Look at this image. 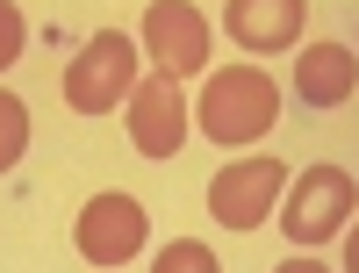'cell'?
<instances>
[{
	"label": "cell",
	"mask_w": 359,
	"mask_h": 273,
	"mask_svg": "<svg viewBox=\"0 0 359 273\" xmlns=\"http://www.w3.org/2000/svg\"><path fill=\"white\" fill-rule=\"evenodd\" d=\"M151 273H216V252L201 237H172V245L151 259Z\"/></svg>",
	"instance_id": "30bf717a"
},
{
	"label": "cell",
	"mask_w": 359,
	"mask_h": 273,
	"mask_svg": "<svg viewBox=\"0 0 359 273\" xmlns=\"http://www.w3.org/2000/svg\"><path fill=\"white\" fill-rule=\"evenodd\" d=\"M302 0H230L223 8V29L245 51H287L294 36H302Z\"/></svg>",
	"instance_id": "ba28073f"
},
{
	"label": "cell",
	"mask_w": 359,
	"mask_h": 273,
	"mask_svg": "<svg viewBox=\"0 0 359 273\" xmlns=\"http://www.w3.org/2000/svg\"><path fill=\"white\" fill-rule=\"evenodd\" d=\"M359 208V187L345 166H309L302 180L287 187V237L294 245H323V237H338Z\"/></svg>",
	"instance_id": "277c9868"
},
{
	"label": "cell",
	"mask_w": 359,
	"mask_h": 273,
	"mask_svg": "<svg viewBox=\"0 0 359 273\" xmlns=\"http://www.w3.org/2000/svg\"><path fill=\"white\" fill-rule=\"evenodd\" d=\"M273 273H331V266H316V259H280Z\"/></svg>",
	"instance_id": "4fadbf2b"
},
{
	"label": "cell",
	"mask_w": 359,
	"mask_h": 273,
	"mask_svg": "<svg viewBox=\"0 0 359 273\" xmlns=\"http://www.w3.org/2000/svg\"><path fill=\"white\" fill-rule=\"evenodd\" d=\"M359 86V58L345 44H309L302 58H294V94H302L309 108H345Z\"/></svg>",
	"instance_id": "9c48e42d"
},
{
	"label": "cell",
	"mask_w": 359,
	"mask_h": 273,
	"mask_svg": "<svg viewBox=\"0 0 359 273\" xmlns=\"http://www.w3.org/2000/svg\"><path fill=\"white\" fill-rule=\"evenodd\" d=\"M280 115V86L266 79L259 65H230V72H208L201 101H194V123L216 137V144H259Z\"/></svg>",
	"instance_id": "6da1fadb"
},
{
	"label": "cell",
	"mask_w": 359,
	"mask_h": 273,
	"mask_svg": "<svg viewBox=\"0 0 359 273\" xmlns=\"http://www.w3.org/2000/svg\"><path fill=\"white\" fill-rule=\"evenodd\" d=\"M22 36H29V22H22V8H8V0H0V72H8L15 58H22Z\"/></svg>",
	"instance_id": "7c38bea8"
},
{
	"label": "cell",
	"mask_w": 359,
	"mask_h": 273,
	"mask_svg": "<svg viewBox=\"0 0 359 273\" xmlns=\"http://www.w3.org/2000/svg\"><path fill=\"white\" fill-rule=\"evenodd\" d=\"M144 201L137 194H94L79 208V252L94 259V266H123L144 252Z\"/></svg>",
	"instance_id": "8992f818"
},
{
	"label": "cell",
	"mask_w": 359,
	"mask_h": 273,
	"mask_svg": "<svg viewBox=\"0 0 359 273\" xmlns=\"http://www.w3.org/2000/svg\"><path fill=\"white\" fill-rule=\"evenodd\" d=\"M130 94H137V44L123 36V29L86 36V51H72V65H65V101L79 115H108Z\"/></svg>",
	"instance_id": "7a4b0ae2"
},
{
	"label": "cell",
	"mask_w": 359,
	"mask_h": 273,
	"mask_svg": "<svg viewBox=\"0 0 359 273\" xmlns=\"http://www.w3.org/2000/svg\"><path fill=\"white\" fill-rule=\"evenodd\" d=\"M280 194H287V166L280 159H237V166H223L208 180V216L223 230H259Z\"/></svg>",
	"instance_id": "3957f363"
},
{
	"label": "cell",
	"mask_w": 359,
	"mask_h": 273,
	"mask_svg": "<svg viewBox=\"0 0 359 273\" xmlns=\"http://www.w3.org/2000/svg\"><path fill=\"white\" fill-rule=\"evenodd\" d=\"M144 51H151L158 79H187L208 65V15L194 0H158V8H144Z\"/></svg>",
	"instance_id": "5b68a950"
},
{
	"label": "cell",
	"mask_w": 359,
	"mask_h": 273,
	"mask_svg": "<svg viewBox=\"0 0 359 273\" xmlns=\"http://www.w3.org/2000/svg\"><path fill=\"white\" fill-rule=\"evenodd\" d=\"M130 144L144 151V159H172L180 144H187V94H180L172 79H137V94H130Z\"/></svg>",
	"instance_id": "52a82bcc"
},
{
	"label": "cell",
	"mask_w": 359,
	"mask_h": 273,
	"mask_svg": "<svg viewBox=\"0 0 359 273\" xmlns=\"http://www.w3.org/2000/svg\"><path fill=\"white\" fill-rule=\"evenodd\" d=\"M22 151H29V108L15 94H0V173H8Z\"/></svg>",
	"instance_id": "8fae6325"
}]
</instances>
